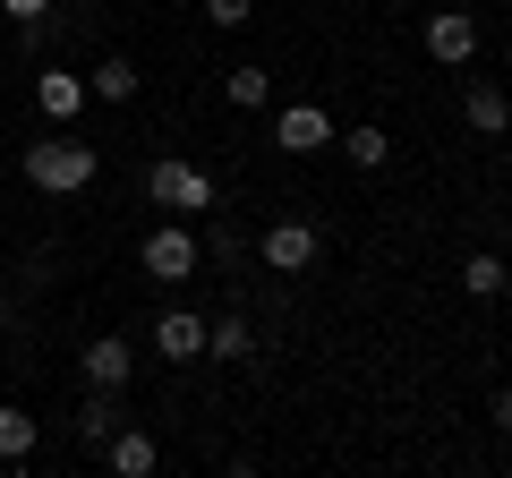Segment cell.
Returning <instances> with one entry per match:
<instances>
[{
    "mask_svg": "<svg viewBox=\"0 0 512 478\" xmlns=\"http://www.w3.org/2000/svg\"><path fill=\"white\" fill-rule=\"evenodd\" d=\"M35 436H43V427H35V419H26V410H18V402L0 410V461H26V453H35Z\"/></svg>",
    "mask_w": 512,
    "mask_h": 478,
    "instance_id": "cell-16",
    "label": "cell"
},
{
    "mask_svg": "<svg viewBox=\"0 0 512 478\" xmlns=\"http://www.w3.org/2000/svg\"><path fill=\"white\" fill-rule=\"evenodd\" d=\"M103 461H111V470H120V478H146L154 461H163V444H154L146 427H111V444H103Z\"/></svg>",
    "mask_w": 512,
    "mask_h": 478,
    "instance_id": "cell-9",
    "label": "cell"
},
{
    "mask_svg": "<svg viewBox=\"0 0 512 478\" xmlns=\"http://www.w3.org/2000/svg\"><path fill=\"white\" fill-rule=\"evenodd\" d=\"M256 257L274 265L282 282H299V274H308L316 257H325V239H316V222H299V214H291V222H274V231L256 239Z\"/></svg>",
    "mask_w": 512,
    "mask_h": 478,
    "instance_id": "cell-3",
    "label": "cell"
},
{
    "mask_svg": "<svg viewBox=\"0 0 512 478\" xmlns=\"http://www.w3.org/2000/svg\"><path fill=\"white\" fill-rule=\"evenodd\" d=\"M461 291H470V299H495V291H512V265L495 257V248H478V257L461 265Z\"/></svg>",
    "mask_w": 512,
    "mask_h": 478,
    "instance_id": "cell-15",
    "label": "cell"
},
{
    "mask_svg": "<svg viewBox=\"0 0 512 478\" xmlns=\"http://www.w3.org/2000/svg\"><path fill=\"white\" fill-rule=\"evenodd\" d=\"M0 9H9V18H18V26H35V18H52V0H0Z\"/></svg>",
    "mask_w": 512,
    "mask_h": 478,
    "instance_id": "cell-20",
    "label": "cell"
},
{
    "mask_svg": "<svg viewBox=\"0 0 512 478\" xmlns=\"http://www.w3.org/2000/svg\"><path fill=\"white\" fill-rule=\"evenodd\" d=\"M128 376H137V350H128L120 333H103V342H86V385H103V393H120Z\"/></svg>",
    "mask_w": 512,
    "mask_h": 478,
    "instance_id": "cell-8",
    "label": "cell"
},
{
    "mask_svg": "<svg viewBox=\"0 0 512 478\" xmlns=\"http://www.w3.org/2000/svg\"><path fill=\"white\" fill-rule=\"evenodd\" d=\"M214 197L222 188L197 163H180V154H154L146 163V205H163V214H214Z\"/></svg>",
    "mask_w": 512,
    "mask_h": 478,
    "instance_id": "cell-2",
    "label": "cell"
},
{
    "mask_svg": "<svg viewBox=\"0 0 512 478\" xmlns=\"http://www.w3.org/2000/svg\"><path fill=\"white\" fill-rule=\"evenodd\" d=\"M205 350H214V359H256V325H248L239 308L205 316Z\"/></svg>",
    "mask_w": 512,
    "mask_h": 478,
    "instance_id": "cell-12",
    "label": "cell"
},
{
    "mask_svg": "<svg viewBox=\"0 0 512 478\" xmlns=\"http://www.w3.org/2000/svg\"><path fill=\"white\" fill-rule=\"evenodd\" d=\"M137 265H146L154 282H188V274H197V239H188L180 222H154L146 248H137Z\"/></svg>",
    "mask_w": 512,
    "mask_h": 478,
    "instance_id": "cell-4",
    "label": "cell"
},
{
    "mask_svg": "<svg viewBox=\"0 0 512 478\" xmlns=\"http://www.w3.org/2000/svg\"><path fill=\"white\" fill-rule=\"evenodd\" d=\"M18 171L43 188V197H77V188L103 171V154H94L86 137H43V146H26V154H18Z\"/></svg>",
    "mask_w": 512,
    "mask_h": 478,
    "instance_id": "cell-1",
    "label": "cell"
},
{
    "mask_svg": "<svg viewBox=\"0 0 512 478\" xmlns=\"http://www.w3.org/2000/svg\"><path fill=\"white\" fill-rule=\"evenodd\" d=\"M35 103H43V120H77V111H86V77L43 69V77H35Z\"/></svg>",
    "mask_w": 512,
    "mask_h": 478,
    "instance_id": "cell-10",
    "label": "cell"
},
{
    "mask_svg": "<svg viewBox=\"0 0 512 478\" xmlns=\"http://www.w3.org/2000/svg\"><path fill=\"white\" fill-rule=\"evenodd\" d=\"M274 146H282V154H316V146H333V120H325L316 103H291V111L274 120Z\"/></svg>",
    "mask_w": 512,
    "mask_h": 478,
    "instance_id": "cell-7",
    "label": "cell"
},
{
    "mask_svg": "<svg viewBox=\"0 0 512 478\" xmlns=\"http://www.w3.org/2000/svg\"><path fill=\"white\" fill-rule=\"evenodd\" d=\"M495 427H504V436H512V385L495 393Z\"/></svg>",
    "mask_w": 512,
    "mask_h": 478,
    "instance_id": "cell-21",
    "label": "cell"
},
{
    "mask_svg": "<svg viewBox=\"0 0 512 478\" xmlns=\"http://www.w3.org/2000/svg\"><path fill=\"white\" fill-rule=\"evenodd\" d=\"M342 154H350V163H359V171H376L384 154H393V137H384V129H367V120H359V129L342 137Z\"/></svg>",
    "mask_w": 512,
    "mask_h": 478,
    "instance_id": "cell-18",
    "label": "cell"
},
{
    "mask_svg": "<svg viewBox=\"0 0 512 478\" xmlns=\"http://www.w3.org/2000/svg\"><path fill=\"white\" fill-rule=\"evenodd\" d=\"M111 427H120V393L86 385V410H77V444H94V453H103V444H111Z\"/></svg>",
    "mask_w": 512,
    "mask_h": 478,
    "instance_id": "cell-13",
    "label": "cell"
},
{
    "mask_svg": "<svg viewBox=\"0 0 512 478\" xmlns=\"http://www.w3.org/2000/svg\"><path fill=\"white\" fill-rule=\"evenodd\" d=\"M461 120H470L478 137H504L512 129V94L504 86H470V94H461Z\"/></svg>",
    "mask_w": 512,
    "mask_h": 478,
    "instance_id": "cell-11",
    "label": "cell"
},
{
    "mask_svg": "<svg viewBox=\"0 0 512 478\" xmlns=\"http://www.w3.org/2000/svg\"><path fill=\"white\" fill-rule=\"evenodd\" d=\"M86 94H103V103H137V60H94V77H86Z\"/></svg>",
    "mask_w": 512,
    "mask_h": 478,
    "instance_id": "cell-14",
    "label": "cell"
},
{
    "mask_svg": "<svg viewBox=\"0 0 512 478\" xmlns=\"http://www.w3.org/2000/svg\"><path fill=\"white\" fill-rule=\"evenodd\" d=\"M205 18L231 35V26H248V18H256V0H205Z\"/></svg>",
    "mask_w": 512,
    "mask_h": 478,
    "instance_id": "cell-19",
    "label": "cell"
},
{
    "mask_svg": "<svg viewBox=\"0 0 512 478\" xmlns=\"http://www.w3.org/2000/svg\"><path fill=\"white\" fill-rule=\"evenodd\" d=\"M427 60H444V69L478 60V18L470 9H427Z\"/></svg>",
    "mask_w": 512,
    "mask_h": 478,
    "instance_id": "cell-5",
    "label": "cell"
},
{
    "mask_svg": "<svg viewBox=\"0 0 512 478\" xmlns=\"http://www.w3.org/2000/svg\"><path fill=\"white\" fill-rule=\"evenodd\" d=\"M154 359H171V368H188V359H205V316H188V308L154 316Z\"/></svg>",
    "mask_w": 512,
    "mask_h": 478,
    "instance_id": "cell-6",
    "label": "cell"
},
{
    "mask_svg": "<svg viewBox=\"0 0 512 478\" xmlns=\"http://www.w3.org/2000/svg\"><path fill=\"white\" fill-rule=\"evenodd\" d=\"M222 94H231L239 111H256V103H265V94H274V77H265V69H248V60H239V69H222Z\"/></svg>",
    "mask_w": 512,
    "mask_h": 478,
    "instance_id": "cell-17",
    "label": "cell"
}]
</instances>
